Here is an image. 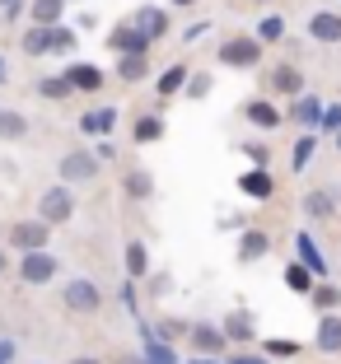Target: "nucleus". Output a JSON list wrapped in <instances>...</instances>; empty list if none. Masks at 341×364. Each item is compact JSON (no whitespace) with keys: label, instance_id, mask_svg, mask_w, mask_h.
<instances>
[{"label":"nucleus","instance_id":"43","mask_svg":"<svg viewBox=\"0 0 341 364\" xmlns=\"http://www.w3.org/2000/svg\"><path fill=\"white\" fill-rule=\"evenodd\" d=\"M5 5V14H19V0H0Z\"/></svg>","mask_w":341,"mask_h":364},{"label":"nucleus","instance_id":"8","mask_svg":"<svg viewBox=\"0 0 341 364\" xmlns=\"http://www.w3.org/2000/svg\"><path fill=\"white\" fill-rule=\"evenodd\" d=\"M267 89H271V94H280V98H304V75H299L295 65H271Z\"/></svg>","mask_w":341,"mask_h":364},{"label":"nucleus","instance_id":"14","mask_svg":"<svg viewBox=\"0 0 341 364\" xmlns=\"http://www.w3.org/2000/svg\"><path fill=\"white\" fill-rule=\"evenodd\" d=\"M192 346L201 355H220L224 346H229V336H224L220 327H211V322H196V327H192Z\"/></svg>","mask_w":341,"mask_h":364},{"label":"nucleus","instance_id":"17","mask_svg":"<svg viewBox=\"0 0 341 364\" xmlns=\"http://www.w3.org/2000/svg\"><path fill=\"white\" fill-rule=\"evenodd\" d=\"M290 122H299V127H318L322 122V98H313V94H304V98H295V107H290Z\"/></svg>","mask_w":341,"mask_h":364},{"label":"nucleus","instance_id":"47","mask_svg":"<svg viewBox=\"0 0 341 364\" xmlns=\"http://www.w3.org/2000/svg\"><path fill=\"white\" fill-rule=\"evenodd\" d=\"M192 364H211V360H192Z\"/></svg>","mask_w":341,"mask_h":364},{"label":"nucleus","instance_id":"2","mask_svg":"<svg viewBox=\"0 0 341 364\" xmlns=\"http://www.w3.org/2000/svg\"><path fill=\"white\" fill-rule=\"evenodd\" d=\"M47 238H52V225H43V220H19V225L10 229V243L19 247V252H43Z\"/></svg>","mask_w":341,"mask_h":364},{"label":"nucleus","instance_id":"21","mask_svg":"<svg viewBox=\"0 0 341 364\" xmlns=\"http://www.w3.org/2000/svg\"><path fill=\"white\" fill-rule=\"evenodd\" d=\"M229 341H253V313H243V309H234L229 318H224V327H220Z\"/></svg>","mask_w":341,"mask_h":364},{"label":"nucleus","instance_id":"12","mask_svg":"<svg viewBox=\"0 0 341 364\" xmlns=\"http://www.w3.org/2000/svg\"><path fill=\"white\" fill-rule=\"evenodd\" d=\"M52 271H56V262L47 257V252H23V262H19V276L28 280V285H47Z\"/></svg>","mask_w":341,"mask_h":364},{"label":"nucleus","instance_id":"28","mask_svg":"<svg viewBox=\"0 0 341 364\" xmlns=\"http://www.w3.org/2000/svg\"><path fill=\"white\" fill-rule=\"evenodd\" d=\"M117 75L127 80V85H136V80H145V75H149V61H145V56H122Z\"/></svg>","mask_w":341,"mask_h":364},{"label":"nucleus","instance_id":"30","mask_svg":"<svg viewBox=\"0 0 341 364\" xmlns=\"http://www.w3.org/2000/svg\"><path fill=\"white\" fill-rule=\"evenodd\" d=\"M164 136V117H140L136 122V145H149V140Z\"/></svg>","mask_w":341,"mask_h":364},{"label":"nucleus","instance_id":"24","mask_svg":"<svg viewBox=\"0 0 341 364\" xmlns=\"http://www.w3.org/2000/svg\"><path fill=\"white\" fill-rule=\"evenodd\" d=\"M285 285L295 289V294H313V285H318V280H313L309 267H299V262H295V267H285Z\"/></svg>","mask_w":341,"mask_h":364},{"label":"nucleus","instance_id":"20","mask_svg":"<svg viewBox=\"0 0 341 364\" xmlns=\"http://www.w3.org/2000/svg\"><path fill=\"white\" fill-rule=\"evenodd\" d=\"M33 28H56V19L65 14V0H33Z\"/></svg>","mask_w":341,"mask_h":364},{"label":"nucleus","instance_id":"4","mask_svg":"<svg viewBox=\"0 0 341 364\" xmlns=\"http://www.w3.org/2000/svg\"><path fill=\"white\" fill-rule=\"evenodd\" d=\"M61 299H65V309H70V313H94L98 304H103V294H98L94 280H70Z\"/></svg>","mask_w":341,"mask_h":364},{"label":"nucleus","instance_id":"38","mask_svg":"<svg viewBox=\"0 0 341 364\" xmlns=\"http://www.w3.org/2000/svg\"><path fill=\"white\" fill-rule=\"evenodd\" d=\"M70 47H75V33L56 23V28H52V52H70Z\"/></svg>","mask_w":341,"mask_h":364},{"label":"nucleus","instance_id":"29","mask_svg":"<svg viewBox=\"0 0 341 364\" xmlns=\"http://www.w3.org/2000/svg\"><path fill=\"white\" fill-rule=\"evenodd\" d=\"M262 346H267L271 360H295L299 355V341H290V336H271V341H262Z\"/></svg>","mask_w":341,"mask_h":364},{"label":"nucleus","instance_id":"35","mask_svg":"<svg viewBox=\"0 0 341 364\" xmlns=\"http://www.w3.org/2000/svg\"><path fill=\"white\" fill-rule=\"evenodd\" d=\"M38 89H43V98H65V94H70V80H65V75H47Z\"/></svg>","mask_w":341,"mask_h":364},{"label":"nucleus","instance_id":"50","mask_svg":"<svg viewBox=\"0 0 341 364\" xmlns=\"http://www.w3.org/2000/svg\"><path fill=\"white\" fill-rule=\"evenodd\" d=\"M0 75H5V65H0Z\"/></svg>","mask_w":341,"mask_h":364},{"label":"nucleus","instance_id":"27","mask_svg":"<svg viewBox=\"0 0 341 364\" xmlns=\"http://www.w3.org/2000/svg\"><path fill=\"white\" fill-rule=\"evenodd\" d=\"M23 52H28V56L52 52V28H28V33H23Z\"/></svg>","mask_w":341,"mask_h":364},{"label":"nucleus","instance_id":"41","mask_svg":"<svg viewBox=\"0 0 341 364\" xmlns=\"http://www.w3.org/2000/svg\"><path fill=\"white\" fill-rule=\"evenodd\" d=\"M10 360H14V346H10V341H0V364H10Z\"/></svg>","mask_w":341,"mask_h":364},{"label":"nucleus","instance_id":"45","mask_svg":"<svg viewBox=\"0 0 341 364\" xmlns=\"http://www.w3.org/2000/svg\"><path fill=\"white\" fill-rule=\"evenodd\" d=\"M75 364H98V360H75Z\"/></svg>","mask_w":341,"mask_h":364},{"label":"nucleus","instance_id":"5","mask_svg":"<svg viewBox=\"0 0 341 364\" xmlns=\"http://www.w3.org/2000/svg\"><path fill=\"white\" fill-rule=\"evenodd\" d=\"M98 173V154H89V150H70L61 159V182L70 187V182H89Z\"/></svg>","mask_w":341,"mask_h":364},{"label":"nucleus","instance_id":"48","mask_svg":"<svg viewBox=\"0 0 341 364\" xmlns=\"http://www.w3.org/2000/svg\"><path fill=\"white\" fill-rule=\"evenodd\" d=\"M257 5H271V0H257Z\"/></svg>","mask_w":341,"mask_h":364},{"label":"nucleus","instance_id":"46","mask_svg":"<svg viewBox=\"0 0 341 364\" xmlns=\"http://www.w3.org/2000/svg\"><path fill=\"white\" fill-rule=\"evenodd\" d=\"M0 271H5V252H0Z\"/></svg>","mask_w":341,"mask_h":364},{"label":"nucleus","instance_id":"16","mask_svg":"<svg viewBox=\"0 0 341 364\" xmlns=\"http://www.w3.org/2000/svg\"><path fill=\"white\" fill-rule=\"evenodd\" d=\"M112 127H117V107H94V112L80 117V131H85V136H107Z\"/></svg>","mask_w":341,"mask_h":364},{"label":"nucleus","instance_id":"49","mask_svg":"<svg viewBox=\"0 0 341 364\" xmlns=\"http://www.w3.org/2000/svg\"><path fill=\"white\" fill-rule=\"evenodd\" d=\"M337 150H341V136H337Z\"/></svg>","mask_w":341,"mask_h":364},{"label":"nucleus","instance_id":"40","mask_svg":"<svg viewBox=\"0 0 341 364\" xmlns=\"http://www.w3.org/2000/svg\"><path fill=\"white\" fill-rule=\"evenodd\" d=\"M248 159H253V168H267V145H248Z\"/></svg>","mask_w":341,"mask_h":364},{"label":"nucleus","instance_id":"44","mask_svg":"<svg viewBox=\"0 0 341 364\" xmlns=\"http://www.w3.org/2000/svg\"><path fill=\"white\" fill-rule=\"evenodd\" d=\"M173 5H196V0H173Z\"/></svg>","mask_w":341,"mask_h":364},{"label":"nucleus","instance_id":"26","mask_svg":"<svg viewBox=\"0 0 341 364\" xmlns=\"http://www.w3.org/2000/svg\"><path fill=\"white\" fill-rule=\"evenodd\" d=\"M253 38H257V43H280V38H285V19H280V14H267V19L257 23Z\"/></svg>","mask_w":341,"mask_h":364},{"label":"nucleus","instance_id":"15","mask_svg":"<svg viewBox=\"0 0 341 364\" xmlns=\"http://www.w3.org/2000/svg\"><path fill=\"white\" fill-rule=\"evenodd\" d=\"M65 80H70V89H80V94H98V89H103V70H98V65H70Z\"/></svg>","mask_w":341,"mask_h":364},{"label":"nucleus","instance_id":"42","mask_svg":"<svg viewBox=\"0 0 341 364\" xmlns=\"http://www.w3.org/2000/svg\"><path fill=\"white\" fill-rule=\"evenodd\" d=\"M229 364H267V360H257V355H234Z\"/></svg>","mask_w":341,"mask_h":364},{"label":"nucleus","instance_id":"25","mask_svg":"<svg viewBox=\"0 0 341 364\" xmlns=\"http://www.w3.org/2000/svg\"><path fill=\"white\" fill-rule=\"evenodd\" d=\"M304 210H309V220H327L337 210V201H332V192H309L304 196Z\"/></svg>","mask_w":341,"mask_h":364},{"label":"nucleus","instance_id":"36","mask_svg":"<svg viewBox=\"0 0 341 364\" xmlns=\"http://www.w3.org/2000/svg\"><path fill=\"white\" fill-rule=\"evenodd\" d=\"M127 192L131 196H149L154 192V178H149V173H127Z\"/></svg>","mask_w":341,"mask_h":364},{"label":"nucleus","instance_id":"19","mask_svg":"<svg viewBox=\"0 0 341 364\" xmlns=\"http://www.w3.org/2000/svg\"><path fill=\"white\" fill-rule=\"evenodd\" d=\"M131 23H136V28L145 33L149 43H154V38H164V28H169V14H164V10H154V5H145V10H140Z\"/></svg>","mask_w":341,"mask_h":364},{"label":"nucleus","instance_id":"9","mask_svg":"<svg viewBox=\"0 0 341 364\" xmlns=\"http://www.w3.org/2000/svg\"><path fill=\"white\" fill-rule=\"evenodd\" d=\"M238 192L253 196V201H271V196H276V178H271L267 168H248L243 178H238Z\"/></svg>","mask_w":341,"mask_h":364},{"label":"nucleus","instance_id":"10","mask_svg":"<svg viewBox=\"0 0 341 364\" xmlns=\"http://www.w3.org/2000/svg\"><path fill=\"white\" fill-rule=\"evenodd\" d=\"M322 355H341V313H322L318 318V336H313Z\"/></svg>","mask_w":341,"mask_h":364},{"label":"nucleus","instance_id":"3","mask_svg":"<svg viewBox=\"0 0 341 364\" xmlns=\"http://www.w3.org/2000/svg\"><path fill=\"white\" fill-rule=\"evenodd\" d=\"M75 215V196H70V187H52V192H43V225H65Z\"/></svg>","mask_w":341,"mask_h":364},{"label":"nucleus","instance_id":"37","mask_svg":"<svg viewBox=\"0 0 341 364\" xmlns=\"http://www.w3.org/2000/svg\"><path fill=\"white\" fill-rule=\"evenodd\" d=\"M318 131H327V136H341V103L322 107V122H318Z\"/></svg>","mask_w":341,"mask_h":364},{"label":"nucleus","instance_id":"23","mask_svg":"<svg viewBox=\"0 0 341 364\" xmlns=\"http://www.w3.org/2000/svg\"><path fill=\"white\" fill-rule=\"evenodd\" d=\"M182 85H187V65H169V70L159 75V85H154V89H159V98H173Z\"/></svg>","mask_w":341,"mask_h":364},{"label":"nucleus","instance_id":"39","mask_svg":"<svg viewBox=\"0 0 341 364\" xmlns=\"http://www.w3.org/2000/svg\"><path fill=\"white\" fill-rule=\"evenodd\" d=\"M187 94H192V98H206V94H211V75H196L192 85H187Z\"/></svg>","mask_w":341,"mask_h":364},{"label":"nucleus","instance_id":"11","mask_svg":"<svg viewBox=\"0 0 341 364\" xmlns=\"http://www.w3.org/2000/svg\"><path fill=\"white\" fill-rule=\"evenodd\" d=\"M295 252H299V267H309V271H313V280L327 276V262H322V252H318V243H313L309 229H304V234H295Z\"/></svg>","mask_w":341,"mask_h":364},{"label":"nucleus","instance_id":"22","mask_svg":"<svg viewBox=\"0 0 341 364\" xmlns=\"http://www.w3.org/2000/svg\"><path fill=\"white\" fill-rule=\"evenodd\" d=\"M313 154H318V136L309 131V136H299V140H295V154H290V168H295V173H304V168H309V159H313Z\"/></svg>","mask_w":341,"mask_h":364},{"label":"nucleus","instance_id":"31","mask_svg":"<svg viewBox=\"0 0 341 364\" xmlns=\"http://www.w3.org/2000/svg\"><path fill=\"white\" fill-rule=\"evenodd\" d=\"M0 136H5V140H19V136H28V122H23L19 112H0Z\"/></svg>","mask_w":341,"mask_h":364},{"label":"nucleus","instance_id":"34","mask_svg":"<svg viewBox=\"0 0 341 364\" xmlns=\"http://www.w3.org/2000/svg\"><path fill=\"white\" fill-rule=\"evenodd\" d=\"M145 350H149V360H154V364H173V350L164 346V336H149L145 332Z\"/></svg>","mask_w":341,"mask_h":364},{"label":"nucleus","instance_id":"1","mask_svg":"<svg viewBox=\"0 0 341 364\" xmlns=\"http://www.w3.org/2000/svg\"><path fill=\"white\" fill-rule=\"evenodd\" d=\"M220 61L234 65V70H253V65L262 61V43H257V38H229V43L220 47Z\"/></svg>","mask_w":341,"mask_h":364},{"label":"nucleus","instance_id":"32","mask_svg":"<svg viewBox=\"0 0 341 364\" xmlns=\"http://www.w3.org/2000/svg\"><path fill=\"white\" fill-rule=\"evenodd\" d=\"M145 271H149V257H145V247H140V243H127V276H145Z\"/></svg>","mask_w":341,"mask_h":364},{"label":"nucleus","instance_id":"7","mask_svg":"<svg viewBox=\"0 0 341 364\" xmlns=\"http://www.w3.org/2000/svg\"><path fill=\"white\" fill-rule=\"evenodd\" d=\"M309 38L322 47H337L341 43V10H318L309 19Z\"/></svg>","mask_w":341,"mask_h":364},{"label":"nucleus","instance_id":"6","mask_svg":"<svg viewBox=\"0 0 341 364\" xmlns=\"http://www.w3.org/2000/svg\"><path fill=\"white\" fill-rule=\"evenodd\" d=\"M107 47H112L117 56H145V52H149V38L136 28V23H122V28H112Z\"/></svg>","mask_w":341,"mask_h":364},{"label":"nucleus","instance_id":"13","mask_svg":"<svg viewBox=\"0 0 341 364\" xmlns=\"http://www.w3.org/2000/svg\"><path fill=\"white\" fill-rule=\"evenodd\" d=\"M248 122H253L257 131H276L285 117H280V107L271 103V98H253V103H248Z\"/></svg>","mask_w":341,"mask_h":364},{"label":"nucleus","instance_id":"18","mask_svg":"<svg viewBox=\"0 0 341 364\" xmlns=\"http://www.w3.org/2000/svg\"><path fill=\"white\" fill-rule=\"evenodd\" d=\"M267 252H271V234H267V229H248L243 243H238V257L257 262V257H267Z\"/></svg>","mask_w":341,"mask_h":364},{"label":"nucleus","instance_id":"33","mask_svg":"<svg viewBox=\"0 0 341 364\" xmlns=\"http://www.w3.org/2000/svg\"><path fill=\"white\" fill-rule=\"evenodd\" d=\"M337 304H341V289H337V285H313V309L332 313Z\"/></svg>","mask_w":341,"mask_h":364}]
</instances>
